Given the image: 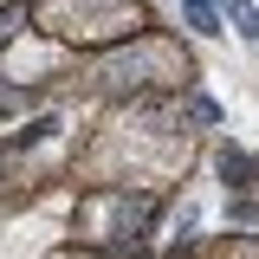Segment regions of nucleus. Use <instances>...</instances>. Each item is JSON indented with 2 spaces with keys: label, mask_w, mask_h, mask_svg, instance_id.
Wrapping results in <instances>:
<instances>
[{
  "label": "nucleus",
  "mask_w": 259,
  "mask_h": 259,
  "mask_svg": "<svg viewBox=\"0 0 259 259\" xmlns=\"http://www.w3.org/2000/svg\"><path fill=\"white\" fill-rule=\"evenodd\" d=\"M188 20H194L201 32H221V26H214V7H207V0H188Z\"/></svg>",
  "instance_id": "1"
}]
</instances>
